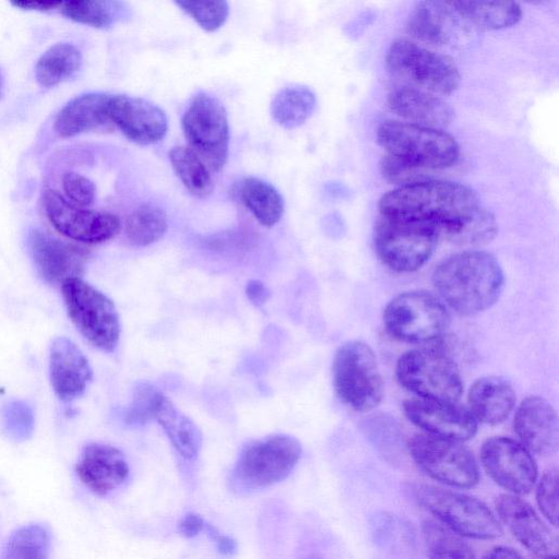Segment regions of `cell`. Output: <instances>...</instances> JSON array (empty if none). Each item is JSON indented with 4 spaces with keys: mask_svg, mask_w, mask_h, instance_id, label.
I'll return each mask as SVG.
<instances>
[{
    "mask_svg": "<svg viewBox=\"0 0 559 559\" xmlns=\"http://www.w3.org/2000/svg\"><path fill=\"white\" fill-rule=\"evenodd\" d=\"M380 215L423 223L460 246L491 241L498 224L476 193L459 182L424 180L397 187L379 201Z\"/></svg>",
    "mask_w": 559,
    "mask_h": 559,
    "instance_id": "obj_1",
    "label": "cell"
},
{
    "mask_svg": "<svg viewBox=\"0 0 559 559\" xmlns=\"http://www.w3.org/2000/svg\"><path fill=\"white\" fill-rule=\"evenodd\" d=\"M432 283L442 300L455 312L474 316L497 302L504 275L491 253L468 250L443 260L433 271Z\"/></svg>",
    "mask_w": 559,
    "mask_h": 559,
    "instance_id": "obj_2",
    "label": "cell"
},
{
    "mask_svg": "<svg viewBox=\"0 0 559 559\" xmlns=\"http://www.w3.org/2000/svg\"><path fill=\"white\" fill-rule=\"evenodd\" d=\"M301 455L297 439L272 435L248 442L229 474V489L239 496L253 493L286 479Z\"/></svg>",
    "mask_w": 559,
    "mask_h": 559,
    "instance_id": "obj_3",
    "label": "cell"
},
{
    "mask_svg": "<svg viewBox=\"0 0 559 559\" xmlns=\"http://www.w3.org/2000/svg\"><path fill=\"white\" fill-rule=\"evenodd\" d=\"M377 141L386 154L426 170L448 168L460 156V146L451 134L411 122L383 121L377 130Z\"/></svg>",
    "mask_w": 559,
    "mask_h": 559,
    "instance_id": "obj_4",
    "label": "cell"
},
{
    "mask_svg": "<svg viewBox=\"0 0 559 559\" xmlns=\"http://www.w3.org/2000/svg\"><path fill=\"white\" fill-rule=\"evenodd\" d=\"M413 493L438 522L462 537L492 539L502 534L495 514L475 497L427 484L415 485Z\"/></svg>",
    "mask_w": 559,
    "mask_h": 559,
    "instance_id": "obj_5",
    "label": "cell"
},
{
    "mask_svg": "<svg viewBox=\"0 0 559 559\" xmlns=\"http://www.w3.org/2000/svg\"><path fill=\"white\" fill-rule=\"evenodd\" d=\"M388 70L396 78L435 95H449L461 81L454 61L407 38L393 40L385 55Z\"/></svg>",
    "mask_w": 559,
    "mask_h": 559,
    "instance_id": "obj_6",
    "label": "cell"
},
{
    "mask_svg": "<svg viewBox=\"0 0 559 559\" xmlns=\"http://www.w3.org/2000/svg\"><path fill=\"white\" fill-rule=\"evenodd\" d=\"M333 384L338 397L357 412H369L383 397V381L372 348L361 341H348L335 353Z\"/></svg>",
    "mask_w": 559,
    "mask_h": 559,
    "instance_id": "obj_7",
    "label": "cell"
},
{
    "mask_svg": "<svg viewBox=\"0 0 559 559\" xmlns=\"http://www.w3.org/2000/svg\"><path fill=\"white\" fill-rule=\"evenodd\" d=\"M60 287L68 314L78 331L98 349L114 352L121 328L111 299L81 277L69 278Z\"/></svg>",
    "mask_w": 559,
    "mask_h": 559,
    "instance_id": "obj_8",
    "label": "cell"
},
{
    "mask_svg": "<svg viewBox=\"0 0 559 559\" xmlns=\"http://www.w3.org/2000/svg\"><path fill=\"white\" fill-rule=\"evenodd\" d=\"M181 126L188 147L211 171L222 170L228 160L230 141L228 115L222 102L207 93L194 95Z\"/></svg>",
    "mask_w": 559,
    "mask_h": 559,
    "instance_id": "obj_9",
    "label": "cell"
},
{
    "mask_svg": "<svg viewBox=\"0 0 559 559\" xmlns=\"http://www.w3.org/2000/svg\"><path fill=\"white\" fill-rule=\"evenodd\" d=\"M400 383L420 399L456 402L463 385L452 358L436 348L404 353L396 364Z\"/></svg>",
    "mask_w": 559,
    "mask_h": 559,
    "instance_id": "obj_10",
    "label": "cell"
},
{
    "mask_svg": "<svg viewBox=\"0 0 559 559\" xmlns=\"http://www.w3.org/2000/svg\"><path fill=\"white\" fill-rule=\"evenodd\" d=\"M439 235L426 224L380 215L373 243L380 260L396 272H412L431 257Z\"/></svg>",
    "mask_w": 559,
    "mask_h": 559,
    "instance_id": "obj_11",
    "label": "cell"
},
{
    "mask_svg": "<svg viewBox=\"0 0 559 559\" xmlns=\"http://www.w3.org/2000/svg\"><path fill=\"white\" fill-rule=\"evenodd\" d=\"M383 322L386 331L397 340L426 343L447 331L450 316L442 301L417 290L394 297L384 309Z\"/></svg>",
    "mask_w": 559,
    "mask_h": 559,
    "instance_id": "obj_12",
    "label": "cell"
},
{
    "mask_svg": "<svg viewBox=\"0 0 559 559\" xmlns=\"http://www.w3.org/2000/svg\"><path fill=\"white\" fill-rule=\"evenodd\" d=\"M415 463L431 478L455 488H472L479 481L473 453L460 441L418 433L407 442Z\"/></svg>",
    "mask_w": 559,
    "mask_h": 559,
    "instance_id": "obj_13",
    "label": "cell"
},
{
    "mask_svg": "<svg viewBox=\"0 0 559 559\" xmlns=\"http://www.w3.org/2000/svg\"><path fill=\"white\" fill-rule=\"evenodd\" d=\"M43 205L52 227L78 242L102 243L114 238L121 229L120 219L115 214L79 206L56 190L44 192Z\"/></svg>",
    "mask_w": 559,
    "mask_h": 559,
    "instance_id": "obj_14",
    "label": "cell"
},
{
    "mask_svg": "<svg viewBox=\"0 0 559 559\" xmlns=\"http://www.w3.org/2000/svg\"><path fill=\"white\" fill-rule=\"evenodd\" d=\"M480 460L491 479L511 495L528 493L537 480V465L532 453L511 438L487 439L480 450Z\"/></svg>",
    "mask_w": 559,
    "mask_h": 559,
    "instance_id": "obj_15",
    "label": "cell"
},
{
    "mask_svg": "<svg viewBox=\"0 0 559 559\" xmlns=\"http://www.w3.org/2000/svg\"><path fill=\"white\" fill-rule=\"evenodd\" d=\"M108 116L111 126L117 127L128 140L140 145L162 141L168 130L165 111L141 97L111 94Z\"/></svg>",
    "mask_w": 559,
    "mask_h": 559,
    "instance_id": "obj_16",
    "label": "cell"
},
{
    "mask_svg": "<svg viewBox=\"0 0 559 559\" xmlns=\"http://www.w3.org/2000/svg\"><path fill=\"white\" fill-rule=\"evenodd\" d=\"M406 417L426 433L454 441H465L477 430L468 409L451 401L409 399L403 405Z\"/></svg>",
    "mask_w": 559,
    "mask_h": 559,
    "instance_id": "obj_17",
    "label": "cell"
},
{
    "mask_svg": "<svg viewBox=\"0 0 559 559\" xmlns=\"http://www.w3.org/2000/svg\"><path fill=\"white\" fill-rule=\"evenodd\" d=\"M27 246L37 274L46 283L53 285L81 277L88 258L84 248L38 229L28 234Z\"/></svg>",
    "mask_w": 559,
    "mask_h": 559,
    "instance_id": "obj_18",
    "label": "cell"
},
{
    "mask_svg": "<svg viewBox=\"0 0 559 559\" xmlns=\"http://www.w3.org/2000/svg\"><path fill=\"white\" fill-rule=\"evenodd\" d=\"M75 472L84 486L99 497L122 487L130 476L124 454L116 447L98 442L84 447Z\"/></svg>",
    "mask_w": 559,
    "mask_h": 559,
    "instance_id": "obj_19",
    "label": "cell"
},
{
    "mask_svg": "<svg viewBox=\"0 0 559 559\" xmlns=\"http://www.w3.org/2000/svg\"><path fill=\"white\" fill-rule=\"evenodd\" d=\"M521 443L542 456L557 452L558 417L554 406L540 396H528L518 407L513 423Z\"/></svg>",
    "mask_w": 559,
    "mask_h": 559,
    "instance_id": "obj_20",
    "label": "cell"
},
{
    "mask_svg": "<svg viewBox=\"0 0 559 559\" xmlns=\"http://www.w3.org/2000/svg\"><path fill=\"white\" fill-rule=\"evenodd\" d=\"M49 370L52 389L62 402L81 396L93 371L82 350L69 338L57 337L50 348Z\"/></svg>",
    "mask_w": 559,
    "mask_h": 559,
    "instance_id": "obj_21",
    "label": "cell"
},
{
    "mask_svg": "<svg viewBox=\"0 0 559 559\" xmlns=\"http://www.w3.org/2000/svg\"><path fill=\"white\" fill-rule=\"evenodd\" d=\"M500 520L512 535L535 555H546L551 548L552 536L532 506L519 496L506 493L496 499Z\"/></svg>",
    "mask_w": 559,
    "mask_h": 559,
    "instance_id": "obj_22",
    "label": "cell"
},
{
    "mask_svg": "<svg viewBox=\"0 0 559 559\" xmlns=\"http://www.w3.org/2000/svg\"><path fill=\"white\" fill-rule=\"evenodd\" d=\"M388 104L397 116L411 123L430 128H442L452 119V108L432 93L408 85L393 88L388 95Z\"/></svg>",
    "mask_w": 559,
    "mask_h": 559,
    "instance_id": "obj_23",
    "label": "cell"
},
{
    "mask_svg": "<svg viewBox=\"0 0 559 559\" xmlns=\"http://www.w3.org/2000/svg\"><path fill=\"white\" fill-rule=\"evenodd\" d=\"M110 95L87 93L72 98L57 114L55 131L62 138H71L111 126L108 116Z\"/></svg>",
    "mask_w": 559,
    "mask_h": 559,
    "instance_id": "obj_24",
    "label": "cell"
},
{
    "mask_svg": "<svg viewBox=\"0 0 559 559\" xmlns=\"http://www.w3.org/2000/svg\"><path fill=\"white\" fill-rule=\"evenodd\" d=\"M467 400L468 411L476 421L498 425L513 411L515 393L511 383L504 378L487 376L473 383Z\"/></svg>",
    "mask_w": 559,
    "mask_h": 559,
    "instance_id": "obj_25",
    "label": "cell"
},
{
    "mask_svg": "<svg viewBox=\"0 0 559 559\" xmlns=\"http://www.w3.org/2000/svg\"><path fill=\"white\" fill-rule=\"evenodd\" d=\"M456 12L451 2L421 1L409 13L407 33L415 39L430 45L450 41Z\"/></svg>",
    "mask_w": 559,
    "mask_h": 559,
    "instance_id": "obj_26",
    "label": "cell"
},
{
    "mask_svg": "<svg viewBox=\"0 0 559 559\" xmlns=\"http://www.w3.org/2000/svg\"><path fill=\"white\" fill-rule=\"evenodd\" d=\"M154 419L165 431L176 452L186 461H193L202 447L198 426L165 395L155 411Z\"/></svg>",
    "mask_w": 559,
    "mask_h": 559,
    "instance_id": "obj_27",
    "label": "cell"
},
{
    "mask_svg": "<svg viewBox=\"0 0 559 559\" xmlns=\"http://www.w3.org/2000/svg\"><path fill=\"white\" fill-rule=\"evenodd\" d=\"M451 4L460 17L483 29L513 26L523 14L519 3L509 1H457Z\"/></svg>",
    "mask_w": 559,
    "mask_h": 559,
    "instance_id": "obj_28",
    "label": "cell"
},
{
    "mask_svg": "<svg viewBox=\"0 0 559 559\" xmlns=\"http://www.w3.org/2000/svg\"><path fill=\"white\" fill-rule=\"evenodd\" d=\"M317 106L316 94L305 85H289L272 98L270 110L273 120L285 129L305 123Z\"/></svg>",
    "mask_w": 559,
    "mask_h": 559,
    "instance_id": "obj_29",
    "label": "cell"
},
{
    "mask_svg": "<svg viewBox=\"0 0 559 559\" xmlns=\"http://www.w3.org/2000/svg\"><path fill=\"white\" fill-rule=\"evenodd\" d=\"M240 198L254 218L264 227L276 225L284 213V199L271 183L255 177L243 179Z\"/></svg>",
    "mask_w": 559,
    "mask_h": 559,
    "instance_id": "obj_30",
    "label": "cell"
},
{
    "mask_svg": "<svg viewBox=\"0 0 559 559\" xmlns=\"http://www.w3.org/2000/svg\"><path fill=\"white\" fill-rule=\"evenodd\" d=\"M82 60L81 51L73 44H55L37 60L36 80L41 86H56L72 78L80 70Z\"/></svg>",
    "mask_w": 559,
    "mask_h": 559,
    "instance_id": "obj_31",
    "label": "cell"
},
{
    "mask_svg": "<svg viewBox=\"0 0 559 559\" xmlns=\"http://www.w3.org/2000/svg\"><path fill=\"white\" fill-rule=\"evenodd\" d=\"M169 160L175 174L192 195L204 199L212 194V171L190 147L174 146L169 151Z\"/></svg>",
    "mask_w": 559,
    "mask_h": 559,
    "instance_id": "obj_32",
    "label": "cell"
},
{
    "mask_svg": "<svg viewBox=\"0 0 559 559\" xmlns=\"http://www.w3.org/2000/svg\"><path fill=\"white\" fill-rule=\"evenodd\" d=\"M66 17L96 28H106L123 19L126 3L120 1H61L58 9Z\"/></svg>",
    "mask_w": 559,
    "mask_h": 559,
    "instance_id": "obj_33",
    "label": "cell"
},
{
    "mask_svg": "<svg viewBox=\"0 0 559 559\" xmlns=\"http://www.w3.org/2000/svg\"><path fill=\"white\" fill-rule=\"evenodd\" d=\"M168 229V218L158 205L144 203L128 216L124 231L128 240L139 247L160 240Z\"/></svg>",
    "mask_w": 559,
    "mask_h": 559,
    "instance_id": "obj_34",
    "label": "cell"
},
{
    "mask_svg": "<svg viewBox=\"0 0 559 559\" xmlns=\"http://www.w3.org/2000/svg\"><path fill=\"white\" fill-rule=\"evenodd\" d=\"M50 548L49 530L38 523L27 524L10 535L1 559H50Z\"/></svg>",
    "mask_w": 559,
    "mask_h": 559,
    "instance_id": "obj_35",
    "label": "cell"
},
{
    "mask_svg": "<svg viewBox=\"0 0 559 559\" xmlns=\"http://www.w3.org/2000/svg\"><path fill=\"white\" fill-rule=\"evenodd\" d=\"M429 559H476L463 537L438 521L426 520L421 526Z\"/></svg>",
    "mask_w": 559,
    "mask_h": 559,
    "instance_id": "obj_36",
    "label": "cell"
},
{
    "mask_svg": "<svg viewBox=\"0 0 559 559\" xmlns=\"http://www.w3.org/2000/svg\"><path fill=\"white\" fill-rule=\"evenodd\" d=\"M374 540L393 550L409 547L413 543V534L409 526L394 514L382 512L377 514L371 522Z\"/></svg>",
    "mask_w": 559,
    "mask_h": 559,
    "instance_id": "obj_37",
    "label": "cell"
},
{
    "mask_svg": "<svg viewBox=\"0 0 559 559\" xmlns=\"http://www.w3.org/2000/svg\"><path fill=\"white\" fill-rule=\"evenodd\" d=\"M186 14L206 32L221 28L228 19L229 5L226 1H176Z\"/></svg>",
    "mask_w": 559,
    "mask_h": 559,
    "instance_id": "obj_38",
    "label": "cell"
},
{
    "mask_svg": "<svg viewBox=\"0 0 559 559\" xmlns=\"http://www.w3.org/2000/svg\"><path fill=\"white\" fill-rule=\"evenodd\" d=\"M34 413L23 401H10L1 409V425L4 433L14 441L28 439L34 430Z\"/></svg>",
    "mask_w": 559,
    "mask_h": 559,
    "instance_id": "obj_39",
    "label": "cell"
},
{
    "mask_svg": "<svg viewBox=\"0 0 559 559\" xmlns=\"http://www.w3.org/2000/svg\"><path fill=\"white\" fill-rule=\"evenodd\" d=\"M163 393L150 383L136 385L133 399L124 413V421L130 426H143L154 419Z\"/></svg>",
    "mask_w": 559,
    "mask_h": 559,
    "instance_id": "obj_40",
    "label": "cell"
},
{
    "mask_svg": "<svg viewBox=\"0 0 559 559\" xmlns=\"http://www.w3.org/2000/svg\"><path fill=\"white\" fill-rule=\"evenodd\" d=\"M379 168L382 177L388 182L399 187L427 180L426 175L429 171L389 154L381 158Z\"/></svg>",
    "mask_w": 559,
    "mask_h": 559,
    "instance_id": "obj_41",
    "label": "cell"
},
{
    "mask_svg": "<svg viewBox=\"0 0 559 559\" xmlns=\"http://www.w3.org/2000/svg\"><path fill=\"white\" fill-rule=\"evenodd\" d=\"M536 501L544 516L554 526L558 525V472L546 471L536 487Z\"/></svg>",
    "mask_w": 559,
    "mask_h": 559,
    "instance_id": "obj_42",
    "label": "cell"
},
{
    "mask_svg": "<svg viewBox=\"0 0 559 559\" xmlns=\"http://www.w3.org/2000/svg\"><path fill=\"white\" fill-rule=\"evenodd\" d=\"M62 189L64 198L70 202L88 207L93 204L96 195V187L87 177L78 173H66L62 176Z\"/></svg>",
    "mask_w": 559,
    "mask_h": 559,
    "instance_id": "obj_43",
    "label": "cell"
},
{
    "mask_svg": "<svg viewBox=\"0 0 559 559\" xmlns=\"http://www.w3.org/2000/svg\"><path fill=\"white\" fill-rule=\"evenodd\" d=\"M205 523L201 515L190 512L178 523V531L182 536L192 538L204 531Z\"/></svg>",
    "mask_w": 559,
    "mask_h": 559,
    "instance_id": "obj_44",
    "label": "cell"
},
{
    "mask_svg": "<svg viewBox=\"0 0 559 559\" xmlns=\"http://www.w3.org/2000/svg\"><path fill=\"white\" fill-rule=\"evenodd\" d=\"M204 531L214 540L218 551L223 555L230 556L237 550V543L231 537L221 534L218 530L210 523H205Z\"/></svg>",
    "mask_w": 559,
    "mask_h": 559,
    "instance_id": "obj_45",
    "label": "cell"
},
{
    "mask_svg": "<svg viewBox=\"0 0 559 559\" xmlns=\"http://www.w3.org/2000/svg\"><path fill=\"white\" fill-rule=\"evenodd\" d=\"M248 299L255 306L263 305L270 297L266 286L260 281H250L246 287Z\"/></svg>",
    "mask_w": 559,
    "mask_h": 559,
    "instance_id": "obj_46",
    "label": "cell"
},
{
    "mask_svg": "<svg viewBox=\"0 0 559 559\" xmlns=\"http://www.w3.org/2000/svg\"><path fill=\"white\" fill-rule=\"evenodd\" d=\"M61 1H52V0H31V1H13L11 2L12 5L15 8H20L22 10H31V11H51V10H58L60 7Z\"/></svg>",
    "mask_w": 559,
    "mask_h": 559,
    "instance_id": "obj_47",
    "label": "cell"
},
{
    "mask_svg": "<svg viewBox=\"0 0 559 559\" xmlns=\"http://www.w3.org/2000/svg\"><path fill=\"white\" fill-rule=\"evenodd\" d=\"M484 559H523L513 548L498 546L491 549Z\"/></svg>",
    "mask_w": 559,
    "mask_h": 559,
    "instance_id": "obj_48",
    "label": "cell"
},
{
    "mask_svg": "<svg viewBox=\"0 0 559 559\" xmlns=\"http://www.w3.org/2000/svg\"><path fill=\"white\" fill-rule=\"evenodd\" d=\"M299 559H324V557H322L321 555H319L317 552H309V554L302 555Z\"/></svg>",
    "mask_w": 559,
    "mask_h": 559,
    "instance_id": "obj_49",
    "label": "cell"
},
{
    "mask_svg": "<svg viewBox=\"0 0 559 559\" xmlns=\"http://www.w3.org/2000/svg\"><path fill=\"white\" fill-rule=\"evenodd\" d=\"M2 88H3V78H2V74L0 72V95L2 93Z\"/></svg>",
    "mask_w": 559,
    "mask_h": 559,
    "instance_id": "obj_50",
    "label": "cell"
},
{
    "mask_svg": "<svg viewBox=\"0 0 559 559\" xmlns=\"http://www.w3.org/2000/svg\"><path fill=\"white\" fill-rule=\"evenodd\" d=\"M543 559H557V557L555 555H548Z\"/></svg>",
    "mask_w": 559,
    "mask_h": 559,
    "instance_id": "obj_51",
    "label": "cell"
}]
</instances>
